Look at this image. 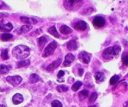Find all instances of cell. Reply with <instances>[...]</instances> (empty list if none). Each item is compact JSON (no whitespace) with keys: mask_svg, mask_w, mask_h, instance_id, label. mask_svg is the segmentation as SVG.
<instances>
[{"mask_svg":"<svg viewBox=\"0 0 128 107\" xmlns=\"http://www.w3.org/2000/svg\"><path fill=\"white\" fill-rule=\"evenodd\" d=\"M78 58L84 64H88L90 61V55L86 52H81L80 53Z\"/></svg>","mask_w":128,"mask_h":107,"instance_id":"8992f818","label":"cell"},{"mask_svg":"<svg viewBox=\"0 0 128 107\" xmlns=\"http://www.w3.org/2000/svg\"><path fill=\"white\" fill-rule=\"evenodd\" d=\"M0 107H6V106L4 105H3V104H0Z\"/></svg>","mask_w":128,"mask_h":107,"instance_id":"8d00e7d4","label":"cell"},{"mask_svg":"<svg viewBox=\"0 0 128 107\" xmlns=\"http://www.w3.org/2000/svg\"><path fill=\"white\" fill-rule=\"evenodd\" d=\"M88 96V91L87 90H86V89H84V90L81 91L79 93V94H78V97H79V99L80 101L83 100L84 99L87 98Z\"/></svg>","mask_w":128,"mask_h":107,"instance_id":"cb8c5ba5","label":"cell"},{"mask_svg":"<svg viewBox=\"0 0 128 107\" xmlns=\"http://www.w3.org/2000/svg\"><path fill=\"white\" fill-rule=\"evenodd\" d=\"M88 107H97V106H96V105H91V106H89Z\"/></svg>","mask_w":128,"mask_h":107,"instance_id":"74e56055","label":"cell"},{"mask_svg":"<svg viewBox=\"0 0 128 107\" xmlns=\"http://www.w3.org/2000/svg\"><path fill=\"white\" fill-rule=\"evenodd\" d=\"M13 35L11 34H8V33H4V34H2L1 37H0V39L2 41L6 42L9 41L11 39L13 38Z\"/></svg>","mask_w":128,"mask_h":107,"instance_id":"d6986e66","label":"cell"},{"mask_svg":"<svg viewBox=\"0 0 128 107\" xmlns=\"http://www.w3.org/2000/svg\"><path fill=\"white\" fill-rule=\"evenodd\" d=\"M11 68L12 67L10 66L1 64L0 65V74H4L8 73Z\"/></svg>","mask_w":128,"mask_h":107,"instance_id":"e0dca14e","label":"cell"},{"mask_svg":"<svg viewBox=\"0 0 128 107\" xmlns=\"http://www.w3.org/2000/svg\"><path fill=\"white\" fill-rule=\"evenodd\" d=\"M62 62V59H58L56 60L54 62H52L47 67H46V71H52L56 69L60 65Z\"/></svg>","mask_w":128,"mask_h":107,"instance_id":"9c48e42d","label":"cell"},{"mask_svg":"<svg viewBox=\"0 0 128 107\" xmlns=\"http://www.w3.org/2000/svg\"><path fill=\"white\" fill-rule=\"evenodd\" d=\"M74 28L78 31H84L87 29V23L82 20H79L74 25Z\"/></svg>","mask_w":128,"mask_h":107,"instance_id":"52a82bcc","label":"cell"},{"mask_svg":"<svg viewBox=\"0 0 128 107\" xmlns=\"http://www.w3.org/2000/svg\"><path fill=\"white\" fill-rule=\"evenodd\" d=\"M113 55L112 52V47H110L109 48H107L103 52V57L105 59H110L111 58Z\"/></svg>","mask_w":128,"mask_h":107,"instance_id":"7c38bea8","label":"cell"},{"mask_svg":"<svg viewBox=\"0 0 128 107\" xmlns=\"http://www.w3.org/2000/svg\"><path fill=\"white\" fill-rule=\"evenodd\" d=\"M6 81L13 86H17L22 81V78L19 76H8L6 77Z\"/></svg>","mask_w":128,"mask_h":107,"instance_id":"3957f363","label":"cell"},{"mask_svg":"<svg viewBox=\"0 0 128 107\" xmlns=\"http://www.w3.org/2000/svg\"><path fill=\"white\" fill-rule=\"evenodd\" d=\"M2 5H0V9H1V8H2Z\"/></svg>","mask_w":128,"mask_h":107,"instance_id":"f35d334b","label":"cell"},{"mask_svg":"<svg viewBox=\"0 0 128 107\" xmlns=\"http://www.w3.org/2000/svg\"><path fill=\"white\" fill-rule=\"evenodd\" d=\"M82 82L78 81L76 82V83L72 85V89L74 91H78V89L82 86Z\"/></svg>","mask_w":128,"mask_h":107,"instance_id":"d4e9b609","label":"cell"},{"mask_svg":"<svg viewBox=\"0 0 128 107\" xmlns=\"http://www.w3.org/2000/svg\"><path fill=\"white\" fill-rule=\"evenodd\" d=\"M56 47H57V43L55 41H53L50 43L44 50V53L42 55V57H46L52 55Z\"/></svg>","mask_w":128,"mask_h":107,"instance_id":"7a4b0ae2","label":"cell"},{"mask_svg":"<svg viewBox=\"0 0 128 107\" xmlns=\"http://www.w3.org/2000/svg\"><path fill=\"white\" fill-rule=\"evenodd\" d=\"M112 52H113V55L114 56H117L119 54L120 52V47L119 45H114L112 47Z\"/></svg>","mask_w":128,"mask_h":107,"instance_id":"f1b7e54d","label":"cell"},{"mask_svg":"<svg viewBox=\"0 0 128 107\" xmlns=\"http://www.w3.org/2000/svg\"><path fill=\"white\" fill-rule=\"evenodd\" d=\"M30 49L28 47L23 45H19L14 47L12 50L13 57L17 59H23L29 56Z\"/></svg>","mask_w":128,"mask_h":107,"instance_id":"6da1fadb","label":"cell"},{"mask_svg":"<svg viewBox=\"0 0 128 107\" xmlns=\"http://www.w3.org/2000/svg\"><path fill=\"white\" fill-rule=\"evenodd\" d=\"M38 42L39 47H40V50H42L44 47V45H45V44H46V39L45 37H41L39 38Z\"/></svg>","mask_w":128,"mask_h":107,"instance_id":"603a6c76","label":"cell"},{"mask_svg":"<svg viewBox=\"0 0 128 107\" xmlns=\"http://www.w3.org/2000/svg\"><path fill=\"white\" fill-rule=\"evenodd\" d=\"M1 57H2V59L4 61H6L10 58V56L8 55V49H3L1 52Z\"/></svg>","mask_w":128,"mask_h":107,"instance_id":"7402d4cb","label":"cell"},{"mask_svg":"<svg viewBox=\"0 0 128 107\" xmlns=\"http://www.w3.org/2000/svg\"><path fill=\"white\" fill-rule=\"evenodd\" d=\"M20 20L23 23H27V24H35L38 22L37 20L35 18H28V17H21Z\"/></svg>","mask_w":128,"mask_h":107,"instance_id":"30bf717a","label":"cell"},{"mask_svg":"<svg viewBox=\"0 0 128 107\" xmlns=\"http://www.w3.org/2000/svg\"><path fill=\"white\" fill-rule=\"evenodd\" d=\"M65 75V72H64V71H62V70H61V71H60L58 72V73L57 74V81H60V79H62V77L63 76Z\"/></svg>","mask_w":128,"mask_h":107,"instance_id":"1f68e13d","label":"cell"},{"mask_svg":"<svg viewBox=\"0 0 128 107\" xmlns=\"http://www.w3.org/2000/svg\"><path fill=\"white\" fill-rule=\"evenodd\" d=\"M67 48L69 50H76L77 49V44L75 40H70L67 44Z\"/></svg>","mask_w":128,"mask_h":107,"instance_id":"2e32d148","label":"cell"},{"mask_svg":"<svg viewBox=\"0 0 128 107\" xmlns=\"http://www.w3.org/2000/svg\"><path fill=\"white\" fill-rule=\"evenodd\" d=\"M119 76L118 75H114L112 77L110 78V85H114V84H116L117 82L119 81Z\"/></svg>","mask_w":128,"mask_h":107,"instance_id":"83f0119b","label":"cell"},{"mask_svg":"<svg viewBox=\"0 0 128 107\" xmlns=\"http://www.w3.org/2000/svg\"><path fill=\"white\" fill-rule=\"evenodd\" d=\"M39 79H40V77H39L38 75H37L36 74H32L30 77V83L32 84L37 83Z\"/></svg>","mask_w":128,"mask_h":107,"instance_id":"44dd1931","label":"cell"},{"mask_svg":"<svg viewBox=\"0 0 128 107\" xmlns=\"http://www.w3.org/2000/svg\"><path fill=\"white\" fill-rule=\"evenodd\" d=\"M30 64V61L28 59L27 60H23V61H21L20 62H18L16 63V67H28Z\"/></svg>","mask_w":128,"mask_h":107,"instance_id":"ac0fdd59","label":"cell"},{"mask_svg":"<svg viewBox=\"0 0 128 107\" xmlns=\"http://www.w3.org/2000/svg\"><path fill=\"white\" fill-rule=\"evenodd\" d=\"M8 16L7 13H0V18H3L4 17H6Z\"/></svg>","mask_w":128,"mask_h":107,"instance_id":"836d02e7","label":"cell"},{"mask_svg":"<svg viewBox=\"0 0 128 107\" xmlns=\"http://www.w3.org/2000/svg\"><path fill=\"white\" fill-rule=\"evenodd\" d=\"M124 107H128V101L125 102L124 104Z\"/></svg>","mask_w":128,"mask_h":107,"instance_id":"d590c367","label":"cell"},{"mask_svg":"<svg viewBox=\"0 0 128 107\" xmlns=\"http://www.w3.org/2000/svg\"><path fill=\"white\" fill-rule=\"evenodd\" d=\"M92 23L96 28H101L105 25L106 20L102 17H96L94 18Z\"/></svg>","mask_w":128,"mask_h":107,"instance_id":"277c9868","label":"cell"},{"mask_svg":"<svg viewBox=\"0 0 128 107\" xmlns=\"http://www.w3.org/2000/svg\"><path fill=\"white\" fill-rule=\"evenodd\" d=\"M66 2L68 3V5L71 6L72 8H74L76 7L79 6V3L82 2L81 1H67Z\"/></svg>","mask_w":128,"mask_h":107,"instance_id":"4316f807","label":"cell"},{"mask_svg":"<svg viewBox=\"0 0 128 107\" xmlns=\"http://www.w3.org/2000/svg\"><path fill=\"white\" fill-rule=\"evenodd\" d=\"M122 62L123 64L125 65V66H128V55L126 56L125 57L123 58Z\"/></svg>","mask_w":128,"mask_h":107,"instance_id":"d6a6232c","label":"cell"},{"mask_svg":"<svg viewBox=\"0 0 128 107\" xmlns=\"http://www.w3.org/2000/svg\"><path fill=\"white\" fill-rule=\"evenodd\" d=\"M13 29V25L11 23H4L3 22H2L0 23V31L3 32L7 33L10 32L12 31Z\"/></svg>","mask_w":128,"mask_h":107,"instance_id":"5b68a950","label":"cell"},{"mask_svg":"<svg viewBox=\"0 0 128 107\" xmlns=\"http://www.w3.org/2000/svg\"><path fill=\"white\" fill-rule=\"evenodd\" d=\"M60 32L64 35H67L72 32V29L67 25H62L60 28Z\"/></svg>","mask_w":128,"mask_h":107,"instance_id":"4fadbf2b","label":"cell"},{"mask_svg":"<svg viewBox=\"0 0 128 107\" xmlns=\"http://www.w3.org/2000/svg\"><path fill=\"white\" fill-rule=\"evenodd\" d=\"M51 106L52 107H63L61 102L60 101L57 100V99L53 101L51 104Z\"/></svg>","mask_w":128,"mask_h":107,"instance_id":"4dcf8cb0","label":"cell"},{"mask_svg":"<svg viewBox=\"0 0 128 107\" xmlns=\"http://www.w3.org/2000/svg\"><path fill=\"white\" fill-rule=\"evenodd\" d=\"M12 99H13V102L14 104H18L23 102V98L22 94L20 93H16L13 96Z\"/></svg>","mask_w":128,"mask_h":107,"instance_id":"8fae6325","label":"cell"},{"mask_svg":"<svg viewBox=\"0 0 128 107\" xmlns=\"http://www.w3.org/2000/svg\"><path fill=\"white\" fill-rule=\"evenodd\" d=\"M47 32L50 34V35L55 37L56 38L60 37V34L58 32L57 30H56V27H55V26H52V27H51L50 29H48Z\"/></svg>","mask_w":128,"mask_h":107,"instance_id":"5bb4252c","label":"cell"},{"mask_svg":"<svg viewBox=\"0 0 128 107\" xmlns=\"http://www.w3.org/2000/svg\"><path fill=\"white\" fill-rule=\"evenodd\" d=\"M32 26L30 25H23L22 26V27L20 29L18 34H25V33L28 32L30 30L32 29Z\"/></svg>","mask_w":128,"mask_h":107,"instance_id":"ffe728a7","label":"cell"},{"mask_svg":"<svg viewBox=\"0 0 128 107\" xmlns=\"http://www.w3.org/2000/svg\"><path fill=\"white\" fill-rule=\"evenodd\" d=\"M84 73V69L82 68H80L78 69V74L80 75V76H82L83 75Z\"/></svg>","mask_w":128,"mask_h":107,"instance_id":"e575fe53","label":"cell"},{"mask_svg":"<svg viewBox=\"0 0 128 107\" xmlns=\"http://www.w3.org/2000/svg\"><path fill=\"white\" fill-rule=\"evenodd\" d=\"M75 56L72 54H68L65 57V60L64 62V66L65 67H68L70 66L72 62L74 61Z\"/></svg>","mask_w":128,"mask_h":107,"instance_id":"ba28073f","label":"cell"},{"mask_svg":"<svg viewBox=\"0 0 128 107\" xmlns=\"http://www.w3.org/2000/svg\"><path fill=\"white\" fill-rule=\"evenodd\" d=\"M97 98H98V94H97L96 92L92 93V94H90V96L89 99H88V103H90V104L93 103L96 100Z\"/></svg>","mask_w":128,"mask_h":107,"instance_id":"484cf974","label":"cell"},{"mask_svg":"<svg viewBox=\"0 0 128 107\" xmlns=\"http://www.w3.org/2000/svg\"><path fill=\"white\" fill-rule=\"evenodd\" d=\"M68 89V87L64 85H59L57 87V91L58 92H60V93H61V92L67 91Z\"/></svg>","mask_w":128,"mask_h":107,"instance_id":"f546056e","label":"cell"},{"mask_svg":"<svg viewBox=\"0 0 128 107\" xmlns=\"http://www.w3.org/2000/svg\"><path fill=\"white\" fill-rule=\"evenodd\" d=\"M95 79H96V82L98 83H102V82L104 81V79H105V76H104V74L102 72H96V74H95Z\"/></svg>","mask_w":128,"mask_h":107,"instance_id":"9a60e30c","label":"cell"}]
</instances>
